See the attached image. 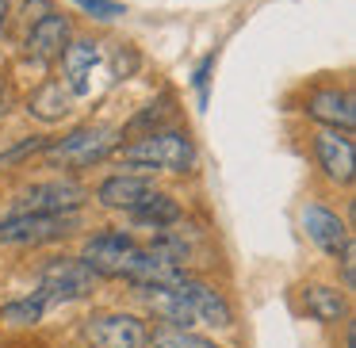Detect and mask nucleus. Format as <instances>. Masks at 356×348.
Wrapping results in <instances>:
<instances>
[{
	"mask_svg": "<svg viewBox=\"0 0 356 348\" xmlns=\"http://www.w3.org/2000/svg\"><path fill=\"white\" fill-rule=\"evenodd\" d=\"M149 345L154 348H218L215 340L200 337L192 329H180V325H165V329L149 333Z\"/></svg>",
	"mask_w": 356,
	"mask_h": 348,
	"instance_id": "nucleus-19",
	"label": "nucleus"
},
{
	"mask_svg": "<svg viewBox=\"0 0 356 348\" xmlns=\"http://www.w3.org/2000/svg\"><path fill=\"white\" fill-rule=\"evenodd\" d=\"M85 218L77 210H58V215H39V210H19V215L0 222V245H47L77 233Z\"/></svg>",
	"mask_w": 356,
	"mask_h": 348,
	"instance_id": "nucleus-3",
	"label": "nucleus"
},
{
	"mask_svg": "<svg viewBox=\"0 0 356 348\" xmlns=\"http://www.w3.org/2000/svg\"><path fill=\"white\" fill-rule=\"evenodd\" d=\"M149 192H154V180L134 176V172H119V176L100 180V188H96V203L108 207V210H127V215H131Z\"/></svg>",
	"mask_w": 356,
	"mask_h": 348,
	"instance_id": "nucleus-12",
	"label": "nucleus"
},
{
	"mask_svg": "<svg viewBox=\"0 0 356 348\" xmlns=\"http://www.w3.org/2000/svg\"><path fill=\"white\" fill-rule=\"evenodd\" d=\"M4 24H8V0H0V31H4Z\"/></svg>",
	"mask_w": 356,
	"mask_h": 348,
	"instance_id": "nucleus-25",
	"label": "nucleus"
},
{
	"mask_svg": "<svg viewBox=\"0 0 356 348\" xmlns=\"http://www.w3.org/2000/svg\"><path fill=\"white\" fill-rule=\"evenodd\" d=\"M88 203V188L77 180H42L19 192L16 215L19 210H39V215H58V210H81Z\"/></svg>",
	"mask_w": 356,
	"mask_h": 348,
	"instance_id": "nucleus-6",
	"label": "nucleus"
},
{
	"mask_svg": "<svg viewBox=\"0 0 356 348\" xmlns=\"http://www.w3.org/2000/svg\"><path fill=\"white\" fill-rule=\"evenodd\" d=\"M58 62H62V73H65L62 85L70 88L73 100L92 96V73L100 69V62H104L100 42H92V39H70Z\"/></svg>",
	"mask_w": 356,
	"mask_h": 348,
	"instance_id": "nucleus-8",
	"label": "nucleus"
},
{
	"mask_svg": "<svg viewBox=\"0 0 356 348\" xmlns=\"http://www.w3.org/2000/svg\"><path fill=\"white\" fill-rule=\"evenodd\" d=\"M115 126H77L73 134H65L62 142H50L42 154L50 161H62V165H73V169H85V165H96L115 149Z\"/></svg>",
	"mask_w": 356,
	"mask_h": 348,
	"instance_id": "nucleus-5",
	"label": "nucleus"
},
{
	"mask_svg": "<svg viewBox=\"0 0 356 348\" xmlns=\"http://www.w3.org/2000/svg\"><path fill=\"white\" fill-rule=\"evenodd\" d=\"M307 115L318 119V123L333 126V131H348L353 134L356 126V108H353V96L337 92V88H322L307 100Z\"/></svg>",
	"mask_w": 356,
	"mask_h": 348,
	"instance_id": "nucleus-14",
	"label": "nucleus"
},
{
	"mask_svg": "<svg viewBox=\"0 0 356 348\" xmlns=\"http://www.w3.org/2000/svg\"><path fill=\"white\" fill-rule=\"evenodd\" d=\"M341 272H345V291H353L356 287V276H353V256H356V249H353V238L345 241V245H341Z\"/></svg>",
	"mask_w": 356,
	"mask_h": 348,
	"instance_id": "nucleus-23",
	"label": "nucleus"
},
{
	"mask_svg": "<svg viewBox=\"0 0 356 348\" xmlns=\"http://www.w3.org/2000/svg\"><path fill=\"white\" fill-rule=\"evenodd\" d=\"M96 279L100 276L81 256H54L39 272V295L47 299V306H65V302L88 299L96 291Z\"/></svg>",
	"mask_w": 356,
	"mask_h": 348,
	"instance_id": "nucleus-4",
	"label": "nucleus"
},
{
	"mask_svg": "<svg viewBox=\"0 0 356 348\" xmlns=\"http://www.w3.org/2000/svg\"><path fill=\"white\" fill-rule=\"evenodd\" d=\"M302 230H307V238L330 256H337L341 245L348 241L345 222H341L330 207H318V203H307V207H302Z\"/></svg>",
	"mask_w": 356,
	"mask_h": 348,
	"instance_id": "nucleus-13",
	"label": "nucleus"
},
{
	"mask_svg": "<svg viewBox=\"0 0 356 348\" xmlns=\"http://www.w3.org/2000/svg\"><path fill=\"white\" fill-rule=\"evenodd\" d=\"M302 306H307V314L314 317V322L333 325V322L345 317V295H341L337 287L310 283V287H302Z\"/></svg>",
	"mask_w": 356,
	"mask_h": 348,
	"instance_id": "nucleus-17",
	"label": "nucleus"
},
{
	"mask_svg": "<svg viewBox=\"0 0 356 348\" xmlns=\"http://www.w3.org/2000/svg\"><path fill=\"white\" fill-rule=\"evenodd\" d=\"M119 157H123V165H131V169H149V172H192L195 169V146L192 138H188L184 131H172V126H165V131H149L142 134L138 142H131V146L119 149Z\"/></svg>",
	"mask_w": 356,
	"mask_h": 348,
	"instance_id": "nucleus-1",
	"label": "nucleus"
},
{
	"mask_svg": "<svg viewBox=\"0 0 356 348\" xmlns=\"http://www.w3.org/2000/svg\"><path fill=\"white\" fill-rule=\"evenodd\" d=\"M73 39V24L70 16H62V12H47L42 19H35V24H27V58L39 65H50L62 58L65 42Z\"/></svg>",
	"mask_w": 356,
	"mask_h": 348,
	"instance_id": "nucleus-9",
	"label": "nucleus"
},
{
	"mask_svg": "<svg viewBox=\"0 0 356 348\" xmlns=\"http://www.w3.org/2000/svg\"><path fill=\"white\" fill-rule=\"evenodd\" d=\"M47 146H50V138H27V142H19V146H12L8 154H0V169H8V165L24 161V157H31V154H42Z\"/></svg>",
	"mask_w": 356,
	"mask_h": 348,
	"instance_id": "nucleus-21",
	"label": "nucleus"
},
{
	"mask_svg": "<svg viewBox=\"0 0 356 348\" xmlns=\"http://www.w3.org/2000/svg\"><path fill=\"white\" fill-rule=\"evenodd\" d=\"M81 260L96 272V276H111V279H138L142 268H146L149 253L138 249V241L127 230H100L85 241V253Z\"/></svg>",
	"mask_w": 356,
	"mask_h": 348,
	"instance_id": "nucleus-2",
	"label": "nucleus"
},
{
	"mask_svg": "<svg viewBox=\"0 0 356 348\" xmlns=\"http://www.w3.org/2000/svg\"><path fill=\"white\" fill-rule=\"evenodd\" d=\"M47 12H54V4H50V0H24V19H27V24L42 19Z\"/></svg>",
	"mask_w": 356,
	"mask_h": 348,
	"instance_id": "nucleus-24",
	"label": "nucleus"
},
{
	"mask_svg": "<svg viewBox=\"0 0 356 348\" xmlns=\"http://www.w3.org/2000/svg\"><path fill=\"white\" fill-rule=\"evenodd\" d=\"M131 218L138 226H146V230H165V226L180 222V203L172 199V195H165V192H157V188H154V192H149L146 199L131 210Z\"/></svg>",
	"mask_w": 356,
	"mask_h": 348,
	"instance_id": "nucleus-16",
	"label": "nucleus"
},
{
	"mask_svg": "<svg viewBox=\"0 0 356 348\" xmlns=\"http://www.w3.org/2000/svg\"><path fill=\"white\" fill-rule=\"evenodd\" d=\"M314 157L322 165L325 180L333 184H353L356 176V146H353V134L348 131H322L314 138Z\"/></svg>",
	"mask_w": 356,
	"mask_h": 348,
	"instance_id": "nucleus-10",
	"label": "nucleus"
},
{
	"mask_svg": "<svg viewBox=\"0 0 356 348\" xmlns=\"http://www.w3.org/2000/svg\"><path fill=\"white\" fill-rule=\"evenodd\" d=\"M81 12H88L92 19H100V24H108V19H119L127 16V8L119 4V0H73Z\"/></svg>",
	"mask_w": 356,
	"mask_h": 348,
	"instance_id": "nucleus-20",
	"label": "nucleus"
},
{
	"mask_svg": "<svg viewBox=\"0 0 356 348\" xmlns=\"http://www.w3.org/2000/svg\"><path fill=\"white\" fill-rule=\"evenodd\" d=\"M85 333L96 348H149V325L134 314H96Z\"/></svg>",
	"mask_w": 356,
	"mask_h": 348,
	"instance_id": "nucleus-7",
	"label": "nucleus"
},
{
	"mask_svg": "<svg viewBox=\"0 0 356 348\" xmlns=\"http://www.w3.org/2000/svg\"><path fill=\"white\" fill-rule=\"evenodd\" d=\"M0 115H4V96H0Z\"/></svg>",
	"mask_w": 356,
	"mask_h": 348,
	"instance_id": "nucleus-26",
	"label": "nucleus"
},
{
	"mask_svg": "<svg viewBox=\"0 0 356 348\" xmlns=\"http://www.w3.org/2000/svg\"><path fill=\"white\" fill-rule=\"evenodd\" d=\"M180 291H184L188 306H192L195 325H211V329H230L234 325V310H230V302L222 299V291H215V287L200 283V279H192V276L180 279Z\"/></svg>",
	"mask_w": 356,
	"mask_h": 348,
	"instance_id": "nucleus-11",
	"label": "nucleus"
},
{
	"mask_svg": "<svg viewBox=\"0 0 356 348\" xmlns=\"http://www.w3.org/2000/svg\"><path fill=\"white\" fill-rule=\"evenodd\" d=\"M27 111H31L35 119H42V123H62L73 111V96L62 81H47V85L27 100Z\"/></svg>",
	"mask_w": 356,
	"mask_h": 348,
	"instance_id": "nucleus-15",
	"label": "nucleus"
},
{
	"mask_svg": "<svg viewBox=\"0 0 356 348\" xmlns=\"http://www.w3.org/2000/svg\"><path fill=\"white\" fill-rule=\"evenodd\" d=\"M47 299L39 291H31L27 299H16V302H4L0 306V322L12 325V329H24V325H39L47 317Z\"/></svg>",
	"mask_w": 356,
	"mask_h": 348,
	"instance_id": "nucleus-18",
	"label": "nucleus"
},
{
	"mask_svg": "<svg viewBox=\"0 0 356 348\" xmlns=\"http://www.w3.org/2000/svg\"><path fill=\"white\" fill-rule=\"evenodd\" d=\"M211 69H215V54H207L200 65H195V73H192V85L200 88V100L207 103V81H211Z\"/></svg>",
	"mask_w": 356,
	"mask_h": 348,
	"instance_id": "nucleus-22",
	"label": "nucleus"
}]
</instances>
